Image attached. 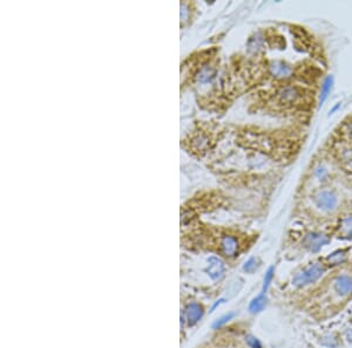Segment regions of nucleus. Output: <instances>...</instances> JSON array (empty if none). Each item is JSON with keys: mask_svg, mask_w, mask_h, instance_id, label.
<instances>
[{"mask_svg": "<svg viewBox=\"0 0 352 348\" xmlns=\"http://www.w3.org/2000/svg\"><path fill=\"white\" fill-rule=\"evenodd\" d=\"M324 266L319 263H313L297 272L292 278V285L296 287H304L317 281L324 275Z\"/></svg>", "mask_w": 352, "mask_h": 348, "instance_id": "nucleus-1", "label": "nucleus"}, {"mask_svg": "<svg viewBox=\"0 0 352 348\" xmlns=\"http://www.w3.org/2000/svg\"><path fill=\"white\" fill-rule=\"evenodd\" d=\"M315 203L321 210L330 212V211H333L337 208L338 197L331 190H321V191H318L315 195Z\"/></svg>", "mask_w": 352, "mask_h": 348, "instance_id": "nucleus-2", "label": "nucleus"}, {"mask_svg": "<svg viewBox=\"0 0 352 348\" xmlns=\"http://www.w3.org/2000/svg\"><path fill=\"white\" fill-rule=\"evenodd\" d=\"M330 242L329 237L325 236L323 233H318V232H311V233L306 234L305 238L303 239V245L311 252H318L319 250L327 245Z\"/></svg>", "mask_w": 352, "mask_h": 348, "instance_id": "nucleus-3", "label": "nucleus"}, {"mask_svg": "<svg viewBox=\"0 0 352 348\" xmlns=\"http://www.w3.org/2000/svg\"><path fill=\"white\" fill-rule=\"evenodd\" d=\"M279 99L284 105H294L301 99L302 93L300 88L296 86H286L279 92Z\"/></svg>", "mask_w": 352, "mask_h": 348, "instance_id": "nucleus-4", "label": "nucleus"}, {"mask_svg": "<svg viewBox=\"0 0 352 348\" xmlns=\"http://www.w3.org/2000/svg\"><path fill=\"white\" fill-rule=\"evenodd\" d=\"M270 74L276 79H289L292 75V68L284 61H273L269 66Z\"/></svg>", "mask_w": 352, "mask_h": 348, "instance_id": "nucleus-5", "label": "nucleus"}, {"mask_svg": "<svg viewBox=\"0 0 352 348\" xmlns=\"http://www.w3.org/2000/svg\"><path fill=\"white\" fill-rule=\"evenodd\" d=\"M335 291L341 297H349L352 294V277L343 275L337 277L335 280Z\"/></svg>", "mask_w": 352, "mask_h": 348, "instance_id": "nucleus-6", "label": "nucleus"}, {"mask_svg": "<svg viewBox=\"0 0 352 348\" xmlns=\"http://www.w3.org/2000/svg\"><path fill=\"white\" fill-rule=\"evenodd\" d=\"M208 269L207 272L212 280H218L224 275V264L220 258L217 257H211L208 259Z\"/></svg>", "mask_w": 352, "mask_h": 348, "instance_id": "nucleus-7", "label": "nucleus"}, {"mask_svg": "<svg viewBox=\"0 0 352 348\" xmlns=\"http://www.w3.org/2000/svg\"><path fill=\"white\" fill-rule=\"evenodd\" d=\"M221 249L224 255H227V257H234V255L237 254L238 250L237 240L233 236H224L221 240Z\"/></svg>", "mask_w": 352, "mask_h": 348, "instance_id": "nucleus-8", "label": "nucleus"}, {"mask_svg": "<svg viewBox=\"0 0 352 348\" xmlns=\"http://www.w3.org/2000/svg\"><path fill=\"white\" fill-rule=\"evenodd\" d=\"M203 315V308L202 306L196 304V302H193V304H189L187 307H186V318H187L188 325L193 326L199 321Z\"/></svg>", "mask_w": 352, "mask_h": 348, "instance_id": "nucleus-9", "label": "nucleus"}, {"mask_svg": "<svg viewBox=\"0 0 352 348\" xmlns=\"http://www.w3.org/2000/svg\"><path fill=\"white\" fill-rule=\"evenodd\" d=\"M338 234L342 238H352V213L342 219L338 228Z\"/></svg>", "mask_w": 352, "mask_h": 348, "instance_id": "nucleus-10", "label": "nucleus"}, {"mask_svg": "<svg viewBox=\"0 0 352 348\" xmlns=\"http://www.w3.org/2000/svg\"><path fill=\"white\" fill-rule=\"evenodd\" d=\"M265 306H267V297H265L264 293H261L258 297H256V298L253 299V302H250L249 311L250 313L253 314L259 313V312L264 309Z\"/></svg>", "mask_w": 352, "mask_h": 348, "instance_id": "nucleus-11", "label": "nucleus"}, {"mask_svg": "<svg viewBox=\"0 0 352 348\" xmlns=\"http://www.w3.org/2000/svg\"><path fill=\"white\" fill-rule=\"evenodd\" d=\"M332 86H333V76L332 75H329L325 77L323 85H322V89H321V96H319V102L324 103L325 100L328 99V96H329L331 89H332Z\"/></svg>", "mask_w": 352, "mask_h": 348, "instance_id": "nucleus-12", "label": "nucleus"}, {"mask_svg": "<svg viewBox=\"0 0 352 348\" xmlns=\"http://www.w3.org/2000/svg\"><path fill=\"white\" fill-rule=\"evenodd\" d=\"M327 260L328 263L332 266L339 265V264L344 263V261L347 260V254H345V251H343V250H337V251L332 252V254L327 258Z\"/></svg>", "mask_w": 352, "mask_h": 348, "instance_id": "nucleus-13", "label": "nucleus"}, {"mask_svg": "<svg viewBox=\"0 0 352 348\" xmlns=\"http://www.w3.org/2000/svg\"><path fill=\"white\" fill-rule=\"evenodd\" d=\"M339 155H341L339 157H341V161L344 164H347L349 168L352 166V144L343 147L339 151Z\"/></svg>", "mask_w": 352, "mask_h": 348, "instance_id": "nucleus-14", "label": "nucleus"}, {"mask_svg": "<svg viewBox=\"0 0 352 348\" xmlns=\"http://www.w3.org/2000/svg\"><path fill=\"white\" fill-rule=\"evenodd\" d=\"M274 273H275V267L271 266L269 267V270L267 271V273H265V277H264V282H263V290H262V293H267V290L269 287V285L271 284V280H273L274 278Z\"/></svg>", "mask_w": 352, "mask_h": 348, "instance_id": "nucleus-15", "label": "nucleus"}, {"mask_svg": "<svg viewBox=\"0 0 352 348\" xmlns=\"http://www.w3.org/2000/svg\"><path fill=\"white\" fill-rule=\"evenodd\" d=\"M321 343L323 344L324 346L333 348V347L338 346V339H337L333 334H329V335H325V337H323Z\"/></svg>", "mask_w": 352, "mask_h": 348, "instance_id": "nucleus-16", "label": "nucleus"}, {"mask_svg": "<svg viewBox=\"0 0 352 348\" xmlns=\"http://www.w3.org/2000/svg\"><path fill=\"white\" fill-rule=\"evenodd\" d=\"M257 267H258V263H257V260L255 259V258H250V259L244 264L243 270L245 271V272L251 273V272H254V271H256Z\"/></svg>", "mask_w": 352, "mask_h": 348, "instance_id": "nucleus-17", "label": "nucleus"}, {"mask_svg": "<svg viewBox=\"0 0 352 348\" xmlns=\"http://www.w3.org/2000/svg\"><path fill=\"white\" fill-rule=\"evenodd\" d=\"M234 315H235L234 313L226 314V315H224V317L220 318V319H218L217 321H216V323L214 324V325H212V327H214V328H218V327H222V326L224 325V324H227L228 321H229L230 319H233Z\"/></svg>", "mask_w": 352, "mask_h": 348, "instance_id": "nucleus-18", "label": "nucleus"}, {"mask_svg": "<svg viewBox=\"0 0 352 348\" xmlns=\"http://www.w3.org/2000/svg\"><path fill=\"white\" fill-rule=\"evenodd\" d=\"M315 175H316V177L318 178V180L324 181L328 176V171H327V169H325V168H322V166H319V168H316Z\"/></svg>", "mask_w": 352, "mask_h": 348, "instance_id": "nucleus-19", "label": "nucleus"}, {"mask_svg": "<svg viewBox=\"0 0 352 348\" xmlns=\"http://www.w3.org/2000/svg\"><path fill=\"white\" fill-rule=\"evenodd\" d=\"M212 75V72L211 68H205V70H202V73H201V76H200V80L202 82H206V81H209V79H211Z\"/></svg>", "mask_w": 352, "mask_h": 348, "instance_id": "nucleus-20", "label": "nucleus"}, {"mask_svg": "<svg viewBox=\"0 0 352 348\" xmlns=\"http://www.w3.org/2000/svg\"><path fill=\"white\" fill-rule=\"evenodd\" d=\"M247 344L249 345L251 348H262V345L255 337H248L247 338Z\"/></svg>", "mask_w": 352, "mask_h": 348, "instance_id": "nucleus-21", "label": "nucleus"}, {"mask_svg": "<svg viewBox=\"0 0 352 348\" xmlns=\"http://www.w3.org/2000/svg\"><path fill=\"white\" fill-rule=\"evenodd\" d=\"M347 128H348V132H347V133H349V135H350L351 138H352V123H349L348 126H347Z\"/></svg>", "mask_w": 352, "mask_h": 348, "instance_id": "nucleus-22", "label": "nucleus"}]
</instances>
